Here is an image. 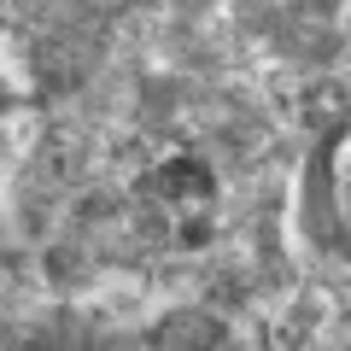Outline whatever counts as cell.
<instances>
[{
  "label": "cell",
  "mask_w": 351,
  "mask_h": 351,
  "mask_svg": "<svg viewBox=\"0 0 351 351\" xmlns=\"http://www.w3.org/2000/svg\"><path fill=\"white\" fill-rule=\"evenodd\" d=\"M328 205H334L339 228L351 234V123L334 135V147H328Z\"/></svg>",
  "instance_id": "1"
}]
</instances>
